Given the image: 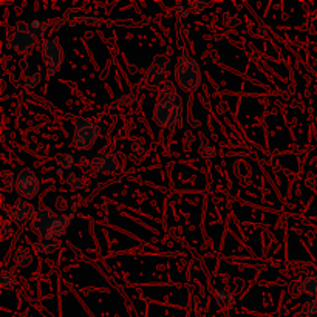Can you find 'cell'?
<instances>
[{"instance_id":"1","label":"cell","mask_w":317,"mask_h":317,"mask_svg":"<svg viewBox=\"0 0 317 317\" xmlns=\"http://www.w3.org/2000/svg\"><path fill=\"white\" fill-rule=\"evenodd\" d=\"M73 217V214H56L48 206H39L31 221V228L34 232L40 234L43 240L58 243L63 238Z\"/></svg>"},{"instance_id":"2","label":"cell","mask_w":317,"mask_h":317,"mask_svg":"<svg viewBox=\"0 0 317 317\" xmlns=\"http://www.w3.org/2000/svg\"><path fill=\"white\" fill-rule=\"evenodd\" d=\"M183 116V102L181 96L175 92V88H166L158 98L155 105L153 118L159 127L164 129H174Z\"/></svg>"},{"instance_id":"3","label":"cell","mask_w":317,"mask_h":317,"mask_svg":"<svg viewBox=\"0 0 317 317\" xmlns=\"http://www.w3.org/2000/svg\"><path fill=\"white\" fill-rule=\"evenodd\" d=\"M51 28L48 22L33 20L30 23H19L16 31L10 36L8 40V48H11L17 53H26L34 48V45L39 42L42 34Z\"/></svg>"},{"instance_id":"4","label":"cell","mask_w":317,"mask_h":317,"mask_svg":"<svg viewBox=\"0 0 317 317\" xmlns=\"http://www.w3.org/2000/svg\"><path fill=\"white\" fill-rule=\"evenodd\" d=\"M175 76L179 88L187 93L195 92L201 84L200 67H198L197 60L189 53H183V56L179 58L175 68Z\"/></svg>"},{"instance_id":"5","label":"cell","mask_w":317,"mask_h":317,"mask_svg":"<svg viewBox=\"0 0 317 317\" xmlns=\"http://www.w3.org/2000/svg\"><path fill=\"white\" fill-rule=\"evenodd\" d=\"M99 137V125L85 116L75 118V135H73V146L79 150H88L95 146Z\"/></svg>"},{"instance_id":"6","label":"cell","mask_w":317,"mask_h":317,"mask_svg":"<svg viewBox=\"0 0 317 317\" xmlns=\"http://www.w3.org/2000/svg\"><path fill=\"white\" fill-rule=\"evenodd\" d=\"M42 59L45 63V70H47V78L51 79L58 75V71L60 70L65 53H63V47L60 42L54 38H47L42 40Z\"/></svg>"},{"instance_id":"7","label":"cell","mask_w":317,"mask_h":317,"mask_svg":"<svg viewBox=\"0 0 317 317\" xmlns=\"http://www.w3.org/2000/svg\"><path fill=\"white\" fill-rule=\"evenodd\" d=\"M16 190L23 198H34L40 190V179L31 167H22L16 177Z\"/></svg>"},{"instance_id":"8","label":"cell","mask_w":317,"mask_h":317,"mask_svg":"<svg viewBox=\"0 0 317 317\" xmlns=\"http://www.w3.org/2000/svg\"><path fill=\"white\" fill-rule=\"evenodd\" d=\"M90 169L99 175H112L119 169V158L110 150H102L90 159Z\"/></svg>"},{"instance_id":"9","label":"cell","mask_w":317,"mask_h":317,"mask_svg":"<svg viewBox=\"0 0 317 317\" xmlns=\"http://www.w3.org/2000/svg\"><path fill=\"white\" fill-rule=\"evenodd\" d=\"M167 63L169 59L166 56H157L153 59L152 65L146 71V84L150 87H159L162 84H166L167 80Z\"/></svg>"},{"instance_id":"10","label":"cell","mask_w":317,"mask_h":317,"mask_svg":"<svg viewBox=\"0 0 317 317\" xmlns=\"http://www.w3.org/2000/svg\"><path fill=\"white\" fill-rule=\"evenodd\" d=\"M36 211H38V209H36V207L28 200H20V201H17L14 206H11L10 209H8L6 215L16 226H23L30 220L33 221Z\"/></svg>"},{"instance_id":"11","label":"cell","mask_w":317,"mask_h":317,"mask_svg":"<svg viewBox=\"0 0 317 317\" xmlns=\"http://www.w3.org/2000/svg\"><path fill=\"white\" fill-rule=\"evenodd\" d=\"M215 302L221 308H231L235 302L234 294H231L228 289H218L215 294Z\"/></svg>"},{"instance_id":"12","label":"cell","mask_w":317,"mask_h":317,"mask_svg":"<svg viewBox=\"0 0 317 317\" xmlns=\"http://www.w3.org/2000/svg\"><path fill=\"white\" fill-rule=\"evenodd\" d=\"M300 288L303 293L316 298L317 297V276H310V277L303 278L300 283Z\"/></svg>"},{"instance_id":"13","label":"cell","mask_w":317,"mask_h":317,"mask_svg":"<svg viewBox=\"0 0 317 317\" xmlns=\"http://www.w3.org/2000/svg\"><path fill=\"white\" fill-rule=\"evenodd\" d=\"M56 162L60 170H65L68 174V172H71L75 167V157L71 155V153H62V155L56 157Z\"/></svg>"},{"instance_id":"14","label":"cell","mask_w":317,"mask_h":317,"mask_svg":"<svg viewBox=\"0 0 317 317\" xmlns=\"http://www.w3.org/2000/svg\"><path fill=\"white\" fill-rule=\"evenodd\" d=\"M65 183L70 189H73V190H84V187H85L82 177H80L79 174H75V172H68V174L65 175Z\"/></svg>"},{"instance_id":"15","label":"cell","mask_w":317,"mask_h":317,"mask_svg":"<svg viewBox=\"0 0 317 317\" xmlns=\"http://www.w3.org/2000/svg\"><path fill=\"white\" fill-rule=\"evenodd\" d=\"M59 248L58 243L54 241H48V240H42L39 243H36V249L39 252H43V254H51V252H56Z\"/></svg>"},{"instance_id":"16","label":"cell","mask_w":317,"mask_h":317,"mask_svg":"<svg viewBox=\"0 0 317 317\" xmlns=\"http://www.w3.org/2000/svg\"><path fill=\"white\" fill-rule=\"evenodd\" d=\"M40 82V76L38 73H30V75H25L22 79H20V85L23 88H34Z\"/></svg>"},{"instance_id":"17","label":"cell","mask_w":317,"mask_h":317,"mask_svg":"<svg viewBox=\"0 0 317 317\" xmlns=\"http://www.w3.org/2000/svg\"><path fill=\"white\" fill-rule=\"evenodd\" d=\"M200 152H201V155H203L204 158H214V157L217 155L215 146H214V144H212L209 139H206V138L201 139V149H200Z\"/></svg>"},{"instance_id":"18","label":"cell","mask_w":317,"mask_h":317,"mask_svg":"<svg viewBox=\"0 0 317 317\" xmlns=\"http://www.w3.org/2000/svg\"><path fill=\"white\" fill-rule=\"evenodd\" d=\"M14 223L10 220V218H3L2 223H0V232H2V238L6 240L10 238L11 235L14 234Z\"/></svg>"},{"instance_id":"19","label":"cell","mask_w":317,"mask_h":317,"mask_svg":"<svg viewBox=\"0 0 317 317\" xmlns=\"http://www.w3.org/2000/svg\"><path fill=\"white\" fill-rule=\"evenodd\" d=\"M2 183H3V190L5 192H10L13 187H16V179L10 170H3L2 172Z\"/></svg>"},{"instance_id":"20","label":"cell","mask_w":317,"mask_h":317,"mask_svg":"<svg viewBox=\"0 0 317 317\" xmlns=\"http://www.w3.org/2000/svg\"><path fill=\"white\" fill-rule=\"evenodd\" d=\"M16 286H17V278L11 273L5 271V273L2 274V289L6 291V289H13Z\"/></svg>"},{"instance_id":"21","label":"cell","mask_w":317,"mask_h":317,"mask_svg":"<svg viewBox=\"0 0 317 317\" xmlns=\"http://www.w3.org/2000/svg\"><path fill=\"white\" fill-rule=\"evenodd\" d=\"M16 260H17V263H19L20 266H28L33 263V257H31V254L28 251H17L16 252Z\"/></svg>"},{"instance_id":"22","label":"cell","mask_w":317,"mask_h":317,"mask_svg":"<svg viewBox=\"0 0 317 317\" xmlns=\"http://www.w3.org/2000/svg\"><path fill=\"white\" fill-rule=\"evenodd\" d=\"M206 8V3L204 2H192L189 6V11L190 13H200Z\"/></svg>"},{"instance_id":"23","label":"cell","mask_w":317,"mask_h":317,"mask_svg":"<svg viewBox=\"0 0 317 317\" xmlns=\"http://www.w3.org/2000/svg\"><path fill=\"white\" fill-rule=\"evenodd\" d=\"M132 152L137 153V155H142V153L146 152V147H144V144H142L141 141L133 142V144H132Z\"/></svg>"},{"instance_id":"24","label":"cell","mask_w":317,"mask_h":317,"mask_svg":"<svg viewBox=\"0 0 317 317\" xmlns=\"http://www.w3.org/2000/svg\"><path fill=\"white\" fill-rule=\"evenodd\" d=\"M183 141H184V146H190L194 141H195V135H194V132L192 130H187V132H184V135H183Z\"/></svg>"},{"instance_id":"25","label":"cell","mask_w":317,"mask_h":317,"mask_svg":"<svg viewBox=\"0 0 317 317\" xmlns=\"http://www.w3.org/2000/svg\"><path fill=\"white\" fill-rule=\"evenodd\" d=\"M306 184L310 186V187H316V186H317V174H316V172H311V174L308 175Z\"/></svg>"},{"instance_id":"26","label":"cell","mask_w":317,"mask_h":317,"mask_svg":"<svg viewBox=\"0 0 317 317\" xmlns=\"http://www.w3.org/2000/svg\"><path fill=\"white\" fill-rule=\"evenodd\" d=\"M85 23H88V25H96L98 23V19L96 17H85Z\"/></svg>"},{"instance_id":"27","label":"cell","mask_w":317,"mask_h":317,"mask_svg":"<svg viewBox=\"0 0 317 317\" xmlns=\"http://www.w3.org/2000/svg\"><path fill=\"white\" fill-rule=\"evenodd\" d=\"M294 317H310V316H308V314H305V313L302 311L300 314H297V316H294Z\"/></svg>"}]
</instances>
